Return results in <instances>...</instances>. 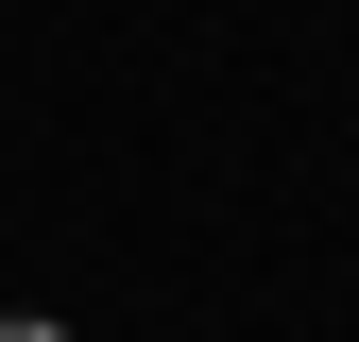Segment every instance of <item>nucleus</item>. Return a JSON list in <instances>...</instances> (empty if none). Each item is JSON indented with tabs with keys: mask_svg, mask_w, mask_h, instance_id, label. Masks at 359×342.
Wrapping results in <instances>:
<instances>
[{
	"mask_svg": "<svg viewBox=\"0 0 359 342\" xmlns=\"http://www.w3.org/2000/svg\"><path fill=\"white\" fill-rule=\"evenodd\" d=\"M0 342H69V325H0Z\"/></svg>",
	"mask_w": 359,
	"mask_h": 342,
	"instance_id": "obj_1",
	"label": "nucleus"
}]
</instances>
